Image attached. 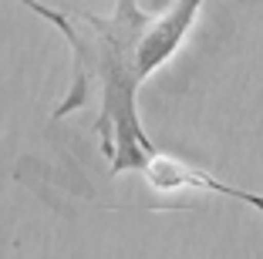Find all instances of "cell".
Segmentation results:
<instances>
[{
    "label": "cell",
    "mask_w": 263,
    "mask_h": 259,
    "mask_svg": "<svg viewBox=\"0 0 263 259\" xmlns=\"http://www.w3.org/2000/svg\"><path fill=\"white\" fill-rule=\"evenodd\" d=\"M142 175H145V182L152 185L155 192L202 189V192H216V195L240 198V202H247V206H253V209H260V212H263V195H256V192H247V189H233V185H226V182H219V178L206 175V172H199V168H189L186 162L162 155L159 148L148 155L145 168H142Z\"/></svg>",
    "instance_id": "2"
},
{
    "label": "cell",
    "mask_w": 263,
    "mask_h": 259,
    "mask_svg": "<svg viewBox=\"0 0 263 259\" xmlns=\"http://www.w3.org/2000/svg\"><path fill=\"white\" fill-rule=\"evenodd\" d=\"M21 4L51 21L74 47V81L68 98L54 108V122L95 98V135L111 162V172H142L155 145L139 122V84L179 51L202 0H176L162 14L139 10V0H115L111 17L54 10L37 0Z\"/></svg>",
    "instance_id": "1"
}]
</instances>
